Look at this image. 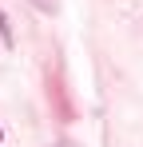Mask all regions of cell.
<instances>
[{
  "label": "cell",
  "instance_id": "1",
  "mask_svg": "<svg viewBox=\"0 0 143 147\" xmlns=\"http://www.w3.org/2000/svg\"><path fill=\"white\" fill-rule=\"evenodd\" d=\"M28 4H36L40 12H56V8H60V0H28Z\"/></svg>",
  "mask_w": 143,
  "mask_h": 147
},
{
  "label": "cell",
  "instance_id": "2",
  "mask_svg": "<svg viewBox=\"0 0 143 147\" xmlns=\"http://www.w3.org/2000/svg\"><path fill=\"white\" fill-rule=\"evenodd\" d=\"M0 40H4V44H12V32H8V20H4V16H0Z\"/></svg>",
  "mask_w": 143,
  "mask_h": 147
}]
</instances>
